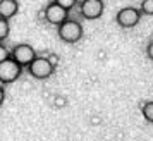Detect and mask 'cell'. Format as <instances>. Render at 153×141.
<instances>
[{"label":"cell","mask_w":153,"mask_h":141,"mask_svg":"<svg viewBox=\"0 0 153 141\" xmlns=\"http://www.w3.org/2000/svg\"><path fill=\"white\" fill-rule=\"evenodd\" d=\"M59 38L65 43H77L83 38L81 22L74 19H65L62 24H59Z\"/></svg>","instance_id":"6da1fadb"},{"label":"cell","mask_w":153,"mask_h":141,"mask_svg":"<svg viewBox=\"0 0 153 141\" xmlns=\"http://www.w3.org/2000/svg\"><path fill=\"white\" fill-rule=\"evenodd\" d=\"M22 72V65L16 62L14 59H5L0 62V83L9 85V83H14L16 79L21 76Z\"/></svg>","instance_id":"7a4b0ae2"},{"label":"cell","mask_w":153,"mask_h":141,"mask_svg":"<svg viewBox=\"0 0 153 141\" xmlns=\"http://www.w3.org/2000/svg\"><path fill=\"white\" fill-rule=\"evenodd\" d=\"M29 74L36 79H47L53 74V65L48 62V59L45 57H35L31 62L28 64Z\"/></svg>","instance_id":"3957f363"},{"label":"cell","mask_w":153,"mask_h":141,"mask_svg":"<svg viewBox=\"0 0 153 141\" xmlns=\"http://www.w3.org/2000/svg\"><path fill=\"white\" fill-rule=\"evenodd\" d=\"M139 19H141V12H139L136 7L120 9L117 12V17H115V21H117L119 26H120V28H126V29L134 28L139 22Z\"/></svg>","instance_id":"277c9868"},{"label":"cell","mask_w":153,"mask_h":141,"mask_svg":"<svg viewBox=\"0 0 153 141\" xmlns=\"http://www.w3.org/2000/svg\"><path fill=\"white\" fill-rule=\"evenodd\" d=\"M36 57L35 48L28 45V43H21V45H16L12 52H10V59H14L16 62L22 65V67H28V64Z\"/></svg>","instance_id":"5b68a950"},{"label":"cell","mask_w":153,"mask_h":141,"mask_svg":"<svg viewBox=\"0 0 153 141\" xmlns=\"http://www.w3.org/2000/svg\"><path fill=\"white\" fill-rule=\"evenodd\" d=\"M79 12L84 19H98L103 14V2L102 0H83Z\"/></svg>","instance_id":"8992f818"},{"label":"cell","mask_w":153,"mask_h":141,"mask_svg":"<svg viewBox=\"0 0 153 141\" xmlns=\"http://www.w3.org/2000/svg\"><path fill=\"white\" fill-rule=\"evenodd\" d=\"M45 19H47L48 24L59 26V24H62L67 19V10L64 7H60L57 2H52V4H48V7L45 9Z\"/></svg>","instance_id":"52a82bcc"},{"label":"cell","mask_w":153,"mask_h":141,"mask_svg":"<svg viewBox=\"0 0 153 141\" xmlns=\"http://www.w3.org/2000/svg\"><path fill=\"white\" fill-rule=\"evenodd\" d=\"M17 10H19L17 0H0V17L10 19L17 14Z\"/></svg>","instance_id":"ba28073f"},{"label":"cell","mask_w":153,"mask_h":141,"mask_svg":"<svg viewBox=\"0 0 153 141\" xmlns=\"http://www.w3.org/2000/svg\"><path fill=\"white\" fill-rule=\"evenodd\" d=\"M10 33V26H9V19H4V17H0V42L2 40H5Z\"/></svg>","instance_id":"9c48e42d"},{"label":"cell","mask_w":153,"mask_h":141,"mask_svg":"<svg viewBox=\"0 0 153 141\" xmlns=\"http://www.w3.org/2000/svg\"><path fill=\"white\" fill-rule=\"evenodd\" d=\"M143 117L153 124V102H146L143 105Z\"/></svg>","instance_id":"30bf717a"},{"label":"cell","mask_w":153,"mask_h":141,"mask_svg":"<svg viewBox=\"0 0 153 141\" xmlns=\"http://www.w3.org/2000/svg\"><path fill=\"white\" fill-rule=\"evenodd\" d=\"M141 12L146 16H153V0H143L141 2Z\"/></svg>","instance_id":"8fae6325"},{"label":"cell","mask_w":153,"mask_h":141,"mask_svg":"<svg viewBox=\"0 0 153 141\" xmlns=\"http://www.w3.org/2000/svg\"><path fill=\"white\" fill-rule=\"evenodd\" d=\"M55 2L59 4V5H60V7L65 9L67 12H69L71 9H72L74 5H76V0H55Z\"/></svg>","instance_id":"7c38bea8"},{"label":"cell","mask_w":153,"mask_h":141,"mask_svg":"<svg viewBox=\"0 0 153 141\" xmlns=\"http://www.w3.org/2000/svg\"><path fill=\"white\" fill-rule=\"evenodd\" d=\"M9 57H10V52H9L4 45H0V62L5 60V59H9Z\"/></svg>","instance_id":"4fadbf2b"},{"label":"cell","mask_w":153,"mask_h":141,"mask_svg":"<svg viewBox=\"0 0 153 141\" xmlns=\"http://www.w3.org/2000/svg\"><path fill=\"white\" fill-rule=\"evenodd\" d=\"M146 55H148L150 60H153V42L148 43V47H146Z\"/></svg>","instance_id":"5bb4252c"},{"label":"cell","mask_w":153,"mask_h":141,"mask_svg":"<svg viewBox=\"0 0 153 141\" xmlns=\"http://www.w3.org/2000/svg\"><path fill=\"white\" fill-rule=\"evenodd\" d=\"M4 98H5V93H4V88L0 86V105L4 103Z\"/></svg>","instance_id":"9a60e30c"},{"label":"cell","mask_w":153,"mask_h":141,"mask_svg":"<svg viewBox=\"0 0 153 141\" xmlns=\"http://www.w3.org/2000/svg\"><path fill=\"white\" fill-rule=\"evenodd\" d=\"M48 62L52 64V65H55V64H57V57H55V55H52V57L48 59Z\"/></svg>","instance_id":"2e32d148"}]
</instances>
